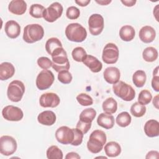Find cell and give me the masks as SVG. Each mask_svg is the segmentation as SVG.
<instances>
[{
	"label": "cell",
	"instance_id": "cell-34",
	"mask_svg": "<svg viewBox=\"0 0 159 159\" xmlns=\"http://www.w3.org/2000/svg\"><path fill=\"white\" fill-rule=\"evenodd\" d=\"M45 9L44 6L41 4H33L30 7L29 14L34 18H42L43 17V13Z\"/></svg>",
	"mask_w": 159,
	"mask_h": 159
},
{
	"label": "cell",
	"instance_id": "cell-14",
	"mask_svg": "<svg viewBox=\"0 0 159 159\" xmlns=\"http://www.w3.org/2000/svg\"><path fill=\"white\" fill-rule=\"evenodd\" d=\"M60 102L59 96L54 93H46L42 94L39 99L40 105L43 107H56Z\"/></svg>",
	"mask_w": 159,
	"mask_h": 159
},
{
	"label": "cell",
	"instance_id": "cell-3",
	"mask_svg": "<svg viewBox=\"0 0 159 159\" xmlns=\"http://www.w3.org/2000/svg\"><path fill=\"white\" fill-rule=\"evenodd\" d=\"M65 35L70 41L82 42L87 37V31L80 24L71 23L65 29Z\"/></svg>",
	"mask_w": 159,
	"mask_h": 159
},
{
	"label": "cell",
	"instance_id": "cell-47",
	"mask_svg": "<svg viewBox=\"0 0 159 159\" xmlns=\"http://www.w3.org/2000/svg\"><path fill=\"white\" fill-rule=\"evenodd\" d=\"M90 0H80V1H75V3H76L78 6L81 7H85L90 3Z\"/></svg>",
	"mask_w": 159,
	"mask_h": 159
},
{
	"label": "cell",
	"instance_id": "cell-8",
	"mask_svg": "<svg viewBox=\"0 0 159 159\" xmlns=\"http://www.w3.org/2000/svg\"><path fill=\"white\" fill-rule=\"evenodd\" d=\"M55 76L53 73L48 70L41 71L36 78V86L40 90H45L48 89L53 83Z\"/></svg>",
	"mask_w": 159,
	"mask_h": 159
},
{
	"label": "cell",
	"instance_id": "cell-26",
	"mask_svg": "<svg viewBox=\"0 0 159 159\" xmlns=\"http://www.w3.org/2000/svg\"><path fill=\"white\" fill-rule=\"evenodd\" d=\"M102 107L105 113L114 114L117 110V102L113 98L109 97L103 101Z\"/></svg>",
	"mask_w": 159,
	"mask_h": 159
},
{
	"label": "cell",
	"instance_id": "cell-35",
	"mask_svg": "<svg viewBox=\"0 0 159 159\" xmlns=\"http://www.w3.org/2000/svg\"><path fill=\"white\" fill-rule=\"evenodd\" d=\"M71 55L75 61L78 62H83L86 57L87 53L83 47H77L73 50Z\"/></svg>",
	"mask_w": 159,
	"mask_h": 159
},
{
	"label": "cell",
	"instance_id": "cell-4",
	"mask_svg": "<svg viewBox=\"0 0 159 159\" xmlns=\"http://www.w3.org/2000/svg\"><path fill=\"white\" fill-rule=\"evenodd\" d=\"M44 30L42 25L38 24L27 25L24 29L23 40L28 43H33L42 39Z\"/></svg>",
	"mask_w": 159,
	"mask_h": 159
},
{
	"label": "cell",
	"instance_id": "cell-6",
	"mask_svg": "<svg viewBox=\"0 0 159 159\" xmlns=\"http://www.w3.org/2000/svg\"><path fill=\"white\" fill-rule=\"evenodd\" d=\"M24 84L19 80L11 81L7 89V96L8 99L12 102H19L25 93Z\"/></svg>",
	"mask_w": 159,
	"mask_h": 159
},
{
	"label": "cell",
	"instance_id": "cell-41",
	"mask_svg": "<svg viewBox=\"0 0 159 159\" xmlns=\"http://www.w3.org/2000/svg\"><path fill=\"white\" fill-rule=\"evenodd\" d=\"M73 132H74V139L71 143V145L73 146H78L81 144L83 142V134L82 133L81 131H80L79 129L77 128L76 129H73Z\"/></svg>",
	"mask_w": 159,
	"mask_h": 159
},
{
	"label": "cell",
	"instance_id": "cell-33",
	"mask_svg": "<svg viewBox=\"0 0 159 159\" xmlns=\"http://www.w3.org/2000/svg\"><path fill=\"white\" fill-rule=\"evenodd\" d=\"M46 155L48 159H62L63 158L62 151L57 145H52L48 147Z\"/></svg>",
	"mask_w": 159,
	"mask_h": 159
},
{
	"label": "cell",
	"instance_id": "cell-29",
	"mask_svg": "<svg viewBox=\"0 0 159 159\" xmlns=\"http://www.w3.org/2000/svg\"><path fill=\"white\" fill-rule=\"evenodd\" d=\"M132 121V117L129 112L124 111L117 115L116 119L117 124L121 127H125L129 125Z\"/></svg>",
	"mask_w": 159,
	"mask_h": 159
},
{
	"label": "cell",
	"instance_id": "cell-38",
	"mask_svg": "<svg viewBox=\"0 0 159 159\" xmlns=\"http://www.w3.org/2000/svg\"><path fill=\"white\" fill-rule=\"evenodd\" d=\"M73 79L72 75L68 70H63L58 72V80L63 84H69Z\"/></svg>",
	"mask_w": 159,
	"mask_h": 159
},
{
	"label": "cell",
	"instance_id": "cell-1",
	"mask_svg": "<svg viewBox=\"0 0 159 159\" xmlns=\"http://www.w3.org/2000/svg\"><path fill=\"white\" fill-rule=\"evenodd\" d=\"M107 137L104 131L101 130H95L91 132L89 140L87 142L88 150L93 153H98L106 144Z\"/></svg>",
	"mask_w": 159,
	"mask_h": 159
},
{
	"label": "cell",
	"instance_id": "cell-16",
	"mask_svg": "<svg viewBox=\"0 0 159 159\" xmlns=\"http://www.w3.org/2000/svg\"><path fill=\"white\" fill-rule=\"evenodd\" d=\"M140 40L145 43L152 42L156 37V31L152 27L145 25L142 27L139 34Z\"/></svg>",
	"mask_w": 159,
	"mask_h": 159
},
{
	"label": "cell",
	"instance_id": "cell-17",
	"mask_svg": "<svg viewBox=\"0 0 159 159\" xmlns=\"http://www.w3.org/2000/svg\"><path fill=\"white\" fill-rule=\"evenodd\" d=\"M4 30L8 37L10 39H16L20 35V27L16 21L10 20L5 24Z\"/></svg>",
	"mask_w": 159,
	"mask_h": 159
},
{
	"label": "cell",
	"instance_id": "cell-15",
	"mask_svg": "<svg viewBox=\"0 0 159 159\" xmlns=\"http://www.w3.org/2000/svg\"><path fill=\"white\" fill-rule=\"evenodd\" d=\"M103 77L105 81L109 84L117 83L120 78V70L114 66H109L105 69L103 72Z\"/></svg>",
	"mask_w": 159,
	"mask_h": 159
},
{
	"label": "cell",
	"instance_id": "cell-28",
	"mask_svg": "<svg viewBox=\"0 0 159 159\" xmlns=\"http://www.w3.org/2000/svg\"><path fill=\"white\" fill-rule=\"evenodd\" d=\"M158 56L157 50L153 47L145 48L142 52L143 59L147 62H153L155 61Z\"/></svg>",
	"mask_w": 159,
	"mask_h": 159
},
{
	"label": "cell",
	"instance_id": "cell-30",
	"mask_svg": "<svg viewBox=\"0 0 159 159\" xmlns=\"http://www.w3.org/2000/svg\"><path fill=\"white\" fill-rule=\"evenodd\" d=\"M96 116V111L92 107L84 109L80 115V120L85 122L92 123Z\"/></svg>",
	"mask_w": 159,
	"mask_h": 159
},
{
	"label": "cell",
	"instance_id": "cell-31",
	"mask_svg": "<svg viewBox=\"0 0 159 159\" xmlns=\"http://www.w3.org/2000/svg\"><path fill=\"white\" fill-rule=\"evenodd\" d=\"M62 43L60 40L56 37H52L47 40L45 43V50L49 55H52V52L58 47H62Z\"/></svg>",
	"mask_w": 159,
	"mask_h": 159
},
{
	"label": "cell",
	"instance_id": "cell-19",
	"mask_svg": "<svg viewBox=\"0 0 159 159\" xmlns=\"http://www.w3.org/2000/svg\"><path fill=\"white\" fill-rule=\"evenodd\" d=\"M57 120V117L54 112L52 111H45L40 112L37 116L38 122L44 125H52Z\"/></svg>",
	"mask_w": 159,
	"mask_h": 159
},
{
	"label": "cell",
	"instance_id": "cell-37",
	"mask_svg": "<svg viewBox=\"0 0 159 159\" xmlns=\"http://www.w3.org/2000/svg\"><path fill=\"white\" fill-rule=\"evenodd\" d=\"M76 100L83 106H88L93 104V98L86 93H80L76 96Z\"/></svg>",
	"mask_w": 159,
	"mask_h": 159
},
{
	"label": "cell",
	"instance_id": "cell-45",
	"mask_svg": "<svg viewBox=\"0 0 159 159\" xmlns=\"http://www.w3.org/2000/svg\"><path fill=\"white\" fill-rule=\"evenodd\" d=\"M80 158L81 157L77 153L74 152H69L65 156L66 159H80Z\"/></svg>",
	"mask_w": 159,
	"mask_h": 159
},
{
	"label": "cell",
	"instance_id": "cell-36",
	"mask_svg": "<svg viewBox=\"0 0 159 159\" xmlns=\"http://www.w3.org/2000/svg\"><path fill=\"white\" fill-rule=\"evenodd\" d=\"M152 99V93L147 89H143L140 92L139 94L138 102L145 106L151 102Z\"/></svg>",
	"mask_w": 159,
	"mask_h": 159
},
{
	"label": "cell",
	"instance_id": "cell-49",
	"mask_svg": "<svg viewBox=\"0 0 159 159\" xmlns=\"http://www.w3.org/2000/svg\"><path fill=\"white\" fill-rule=\"evenodd\" d=\"M96 2L97 3L102 5V6H106L108 4L111 3L112 2V1H111V0L110 1H103V0H102V1H96Z\"/></svg>",
	"mask_w": 159,
	"mask_h": 159
},
{
	"label": "cell",
	"instance_id": "cell-44",
	"mask_svg": "<svg viewBox=\"0 0 159 159\" xmlns=\"http://www.w3.org/2000/svg\"><path fill=\"white\" fill-rule=\"evenodd\" d=\"M145 158L147 159L148 158H159V153L155 150H152L147 153Z\"/></svg>",
	"mask_w": 159,
	"mask_h": 159
},
{
	"label": "cell",
	"instance_id": "cell-25",
	"mask_svg": "<svg viewBox=\"0 0 159 159\" xmlns=\"http://www.w3.org/2000/svg\"><path fill=\"white\" fill-rule=\"evenodd\" d=\"M135 35L134 28L129 25L122 26L119 30V36L121 40L125 42H130L132 40Z\"/></svg>",
	"mask_w": 159,
	"mask_h": 159
},
{
	"label": "cell",
	"instance_id": "cell-20",
	"mask_svg": "<svg viewBox=\"0 0 159 159\" xmlns=\"http://www.w3.org/2000/svg\"><path fill=\"white\" fill-rule=\"evenodd\" d=\"M144 132L148 137H155L159 135V122L157 120H147L144 125Z\"/></svg>",
	"mask_w": 159,
	"mask_h": 159
},
{
	"label": "cell",
	"instance_id": "cell-9",
	"mask_svg": "<svg viewBox=\"0 0 159 159\" xmlns=\"http://www.w3.org/2000/svg\"><path fill=\"white\" fill-rule=\"evenodd\" d=\"M62 5L58 2L51 4L43 13V18L48 22H53L60 18L63 13Z\"/></svg>",
	"mask_w": 159,
	"mask_h": 159
},
{
	"label": "cell",
	"instance_id": "cell-12",
	"mask_svg": "<svg viewBox=\"0 0 159 159\" xmlns=\"http://www.w3.org/2000/svg\"><path fill=\"white\" fill-rule=\"evenodd\" d=\"M55 138L61 144H71L74 139L73 130L67 126L60 127L55 132Z\"/></svg>",
	"mask_w": 159,
	"mask_h": 159
},
{
	"label": "cell",
	"instance_id": "cell-27",
	"mask_svg": "<svg viewBox=\"0 0 159 159\" xmlns=\"http://www.w3.org/2000/svg\"><path fill=\"white\" fill-rule=\"evenodd\" d=\"M147 80V75L143 70H137L132 76V81L135 86L137 88H142L145 84Z\"/></svg>",
	"mask_w": 159,
	"mask_h": 159
},
{
	"label": "cell",
	"instance_id": "cell-50",
	"mask_svg": "<svg viewBox=\"0 0 159 159\" xmlns=\"http://www.w3.org/2000/svg\"><path fill=\"white\" fill-rule=\"evenodd\" d=\"M96 158H107V157H96Z\"/></svg>",
	"mask_w": 159,
	"mask_h": 159
},
{
	"label": "cell",
	"instance_id": "cell-32",
	"mask_svg": "<svg viewBox=\"0 0 159 159\" xmlns=\"http://www.w3.org/2000/svg\"><path fill=\"white\" fill-rule=\"evenodd\" d=\"M130 113L135 117H141L143 116L146 112L147 108L144 105L138 102H134L130 107Z\"/></svg>",
	"mask_w": 159,
	"mask_h": 159
},
{
	"label": "cell",
	"instance_id": "cell-2",
	"mask_svg": "<svg viewBox=\"0 0 159 159\" xmlns=\"http://www.w3.org/2000/svg\"><path fill=\"white\" fill-rule=\"evenodd\" d=\"M52 59V67L57 72L63 70H68L70 65L67 57L66 52L62 47H58L55 49L51 55Z\"/></svg>",
	"mask_w": 159,
	"mask_h": 159
},
{
	"label": "cell",
	"instance_id": "cell-11",
	"mask_svg": "<svg viewBox=\"0 0 159 159\" xmlns=\"http://www.w3.org/2000/svg\"><path fill=\"white\" fill-rule=\"evenodd\" d=\"M104 25V18L99 14H93L88 19V27L91 35L96 36L103 30Z\"/></svg>",
	"mask_w": 159,
	"mask_h": 159
},
{
	"label": "cell",
	"instance_id": "cell-10",
	"mask_svg": "<svg viewBox=\"0 0 159 159\" xmlns=\"http://www.w3.org/2000/svg\"><path fill=\"white\" fill-rule=\"evenodd\" d=\"M17 144L14 138L3 135L0 138V153L5 156L12 155L17 150Z\"/></svg>",
	"mask_w": 159,
	"mask_h": 159
},
{
	"label": "cell",
	"instance_id": "cell-40",
	"mask_svg": "<svg viewBox=\"0 0 159 159\" xmlns=\"http://www.w3.org/2000/svg\"><path fill=\"white\" fill-rule=\"evenodd\" d=\"M37 62L39 66L43 70H48L52 65V61L46 57H41L39 58Z\"/></svg>",
	"mask_w": 159,
	"mask_h": 159
},
{
	"label": "cell",
	"instance_id": "cell-5",
	"mask_svg": "<svg viewBox=\"0 0 159 159\" xmlns=\"http://www.w3.org/2000/svg\"><path fill=\"white\" fill-rule=\"evenodd\" d=\"M114 93L125 101H132L135 96V91L129 84L122 81H119L112 86Z\"/></svg>",
	"mask_w": 159,
	"mask_h": 159
},
{
	"label": "cell",
	"instance_id": "cell-21",
	"mask_svg": "<svg viewBox=\"0 0 159 159\" xmlns=\"http://www.w3.org/2000/svg\"><path fill=\"white\" fill-rule=\"evenodd\" d=\"M83 63L93 73L99 72L102 68V63L95 57L87 55Z\"/></svg>",
	"mask_w": 159,
	"mask_h": 159
},
{
	"label": "cell",
	"instance_id": "cell-39",
	"mask_svg": "<svg viewBox=\"0 0 159 159\" xmlns=\"http://www.w3.org/2000/svg\"><path fill=\"white\" fill-rule=\"evenodd\" d=\"M66 17L70 20L78 19L80 16V11L78 8L75 6H70L66 11Z\"/></svg>",
	"mask_w": 159,
	"mask_h": 159
},
{
	"label": "cell",
	"instance_id": "cell-7",
	"mask_svg": "<svg viewBox=\"0 0 159 159\" xmlns=\"http://www.w3.org/2000/svg\"><path fill=\"white\" fill-rule=\"evenodd\" d=\"M119 50L117 46L113 43H107L102 50V59L106 64L116 63L119 58Z\"/></svg>",
	"mask_w": 159,
	"mask_h": 159
},
{
	"label": "cell",
	"instance_id": "cell-23",
	"mask_svg": "<svg viewBox=\"0 0 159 159\" xmlns=\"http://www.w3.org/2000/svg\"><path fill=\"white\" fill-rule=\"evenodd\" d=\"M15 73L14 65L9 62H2L0 65V80H7L12 78Z\"/></svg>",
	"mask_w": 159,
	"mask_h": 159
},
{
	"label": "cell",
	"instance_id": "cell-24",
	"mask_svg": "<svg viewBox=\"0 0 159 159\" xmlns=\"http://www.w3.org/2000/svg\"><path fill=\"white\" fill-rule=\"evenodd\" d=\"M121 147L116 142L111 141L107 143L104 146V152L109 157H116L121 153Z\"/></svg>",
	"mask_w": 159,
	"mask_h": 159
},
{
	"label": "cell",
	"instance_id": "cell-43",
	"mask_svg": "<svg viewBox=\"0 0 159 159\" xmlns=\"http://www.w3.org/2000/svg\"><path fill=\"white\" fill-rule=\"evenodd\" d=\"M91 127V122H85L83 121H81L79 120L76 124V127L78 129H79L80 131L82 132L83 134H86L89 130Z\"/></svg>",
	"mask_w": 159,
	"mask_h": 159
},
{
	"label": "cell",
	"instance_id": "cell-46",
	"mask_svg": "<svg viewBox=\"0 0 159 159\" xmlns=\"http://www.w3.org/2000/svg\"><path fill=\"white\" fill-rule=\"evenodd\" d=\"M120 1L124 6L127 7H132L137 2L136 0H121Z\"/></svg>",
	"mask_w": 159,
	"mask_h": 159
},
{
	"label": "cell",
	"instance_id": "cell-22",
	"mask_svg": "<svg viewBox=\"0 0 159 159\" xmlns=\"http://www.w3.org/2000/svg\"><path fill=\"white\" fill-rule=\"evenodd\" d=\"M114 117L112 115L105 112L101 113L97 119L98 124L105 129H111L114 125Z\"/></svg>",
	"mask_w": 159,
	"mask_h": 159
},
{
	"label": "cell",
	"instance_id": "cell-13",
	"mask_svg": "<svg viewBox=\"0 0 159 159\" xmlns=\"http://www.w3.org/2000/svg\"><path fill=\"white\" fill-rule=\"evenodd\" d=\"M2 115L4 119L9 121H19L24 117L22 109L12 105L4 107L2 110Z\"/></svg>",
	"mask_w": 159,
	"mask_h": 159
},
{
	"label": "cell",
	"instance_id": "cell-48",
	"mask_svg": "<svg viewBox=\"0 0 159 159\" xmlns=\"http://www.w3.org/2000/svg\"><path fill=\"white\" fill-rule=\"evenodd\" d=\"M153 104L157 109H158V94L154 97L153 99Z\"/></svg>",
	"mask_w": 159,
	"mask_h": 159
},
{
	"label": "cell",
	"instance_id": "cell-42",
	"mask_svg": "<svg viewBox=\"0 0 159 159\" xmlns=\"http://www.w3.org/2000/svg\"><path fill=\"white\" fill-rule=\"evenodd\" d=\"M152 87L155 91H159L158 66H157L153 71V78L152 79Z\"/></svg>",
	"mask_w": 159,
	"mask_h": 159
},
{
	"label": "cell",
	"instance_id": "cell-18",
	"mask_svg": "<svg viewBox=\"0 0 159 159\" xmlns=\"http://www.w3.org/2000/svg\"><path fill=\"white\" fill-rule=\"evenodd\" d=\"M8 10L15 15H22L27 10V3L23 0H12L8 5Z\"/></svg>",
	"mask_w": 159,
	"mask_h": 159
}]
</instances>
